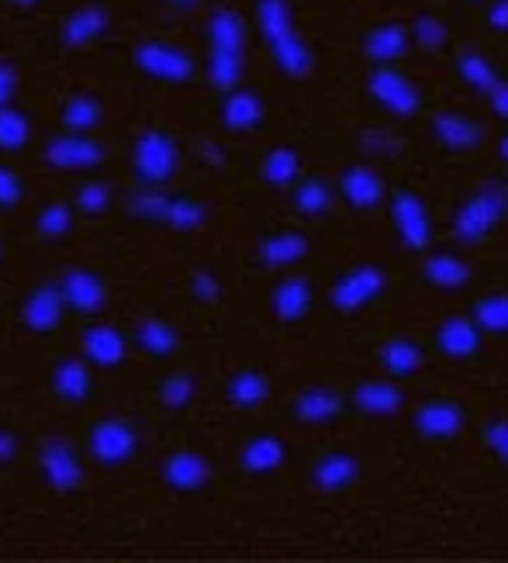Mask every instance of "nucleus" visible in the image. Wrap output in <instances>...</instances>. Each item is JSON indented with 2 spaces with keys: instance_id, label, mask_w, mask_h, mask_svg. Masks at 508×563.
Masks as SVG:
<instances>
[{
  "instance_id": "obj_39",
  "label": "nucleus",
  "mask_w": 508,
  "mask_h": 563,
  "mask_svg": "<svg viewBox=\"0 0 508 563\" xmlns=\"http://www.w3.org/2000/svg\"><path fill=\"white\" fill-rule=\"evenodd\" d=\"M87 371L77 363V360H69V363H63L59 371H56V390L63 398H69V401H80V398H87Z\"/></svg>"
},
{
  "instance_id": "obj_26",
  "label": "nucleus",
  "mask_w": 508,
  "mask_h": 563,
  "mask_svg": "<svg viewBox=\"0 0 508 563\" xmlns=\"http://www.w3.org/2000/svg\"><path fill=\"white\" fill-rule=\"evenodd\" d=\"M166 481L180 492H194L208 481V463L198 453H177L166 460Z\"/></svg>"
},
{
  "instance_id": "obj_56",
  "label": "nucleus",
  "mask_w": 508,
  "mask_h": 563,
  "mask_svg": "<svg viewBox=\"0 0 508 563\" xmlns=\"http://www.w3.org/2000/svg\"><path fill=\"white\" fill-rule=\"evenodd\" d=\"M205 156L211 159V163H222L225 156H222V150H218V145H205Z\"/></svg>"
},
{
  "instance_id": "obj_11",
  "label": "nucleus",
  "mask_w": 508,
  "mask_h": 563,
  "mask_svg": "<svg viewBox=\"0 0 508 563\" xmlns=\"http://www.w3.org/2000/svg\"><path fill=\"white\" fill-rule=\"evenodd\" d=\"M408 29L398 21H387V24H377V29L363 38V53L374 66H391L398 63L405 53H408Z\"/></svg>"
},
{
  "instance_id": "obj_37",
  "label": "nucleus",
  "mask_w": 508,
  "mask_h": 563,
  "mask_svg": "<svg viewBox=\"0 0 508 563\" xmlns=\"http://www.w3.org/2000/svg\"><path fill=\"white\" fill-rule=\"evenodd\" d=\"M332 187L325 184V180H305L301 187H298V194H295V205H298V211L301 214H325L329 208H332Z\"/></svg>"
},
{
  "instance_id": "obj_24",
  "label": "nucleus",
  "mask_w": 508,
  "mask_h": 563,
  "mask_svg": "<svg viewBox=\"0 0 508 563\" xmlns=\"http://www.w3.org/2000/svg\"><path fill=\"white\" fill-rule=\"evenodd\" d=\"M305 253H308V239L298 232H280L259 246V260L266 266H290V263L305 260Z\"/></svg>"
},
{
  "instance_id": "obj_8",
  "label": "nucleus",
  "mask_w": 508,
  "mask_h": 563,
  "mask_svg": "<svg viewBox=\"0 0 508 563\" xmlns=\"http://www.w3.org/2000/svg\"><path fill=\"white\" fill-rule=\"evenodd\" d=\"M481 332L484 329L474 322V318L453 314L440 325V332H435V346H440V353L450 360H471L481 350Z\"/></svg>"
},
{
  "instance_id": "obj_59",
  "label": "nucleus",
  "mask_w": 508,
  "mask_h": 563,
  "mask_svg": "<svg viewBox=\"0 0 508 563\" xmlns=\"http://www.w3.org/2000/svg\"><path fill=\"white\" fill-rule=\"evenodd\" d=\"M18 4H35V0H18Z\"/></svg>"
},
{
  "instance_id": "obj_50",
  "label": "nucleus",
  "mask_w": 508,
  "mask_h": 563,
  "mask_svg": "<svg viewBox=\"0 0 508 563\" xmlns=\"http://www.w3.org/2000/svg\"><path fill=\"white\" fill-rule=\"evenodd\" d=\"M18 198H21V184H18V177L11 174V169H0V205L11 208V205H18Z\"/></svg>"
},
{
  "instance_id": "obj_2",
  "label": "nucleus",
  "mask_w": 508,
  "mask_h": 563,
  "mask_svg": "<svg viewBox=\"0 0 508 563\" xmlns=\"http://www.w3.org/2000/svg\"><path fill=\"white\" fill-rule=\"evenodd\" d=\"M367 93L384 111H391L395 118H411L422 108L419 87L411 84L405 73H398L395 66H374L371 77H367Z\"/></svg>"
},
{
  "instance_id": "obj_35",
  "label": "nucleus",
  "mask_w": 508,
  "mask_h": 563,
  "mask_svg": "<svg viewBox=\"0 0 508 563\" xmlns=\"http://www.w3.org/2000/svg\"><path fill=\"white\" fill-rule=\"evenodd\" d=\"M298 169H301V159L295 150H274L263 159V180L274 187H287V184H295Z\"/></svg>"
},
{
  "instance_id": "obj_41",
  "label": "nucleus",
  "mask_w": 508,
  "mask_h": 563,
  "mask_svg": "<svg viewBox=\"0 0 508 563\" xmlns=\"http://www.w3.org/2000/svg\"><path fill=\"white\" fill-rule=\"evenodd\" d=\"M29 142V121L18 111L0 108V150H21Z\"/></svg>"
},
{
  "instance_id": "obj_51",
  "label": "nucleus",
  "mask_w": 508,
  "mask_h": 563,
  "mask_svg": "<svg viewBox=\"0 0 508 563\" xmlns=\"http://www.w3.org/2000/svg\"><path fill=\"white\" fill-rule=\"evenodd\" d=\"M488 24H492L495 32H508V0H492Z\"/></svg>"
},
{
  "instance_id": "obj_19",
  "label": "nucleus",
  "mask_w": 508,
  "mask_h": 563,
  "mask_svg": "<svg viewBox=\"0 0 508 563\" xmlns=\"http://www.w3.org/2000/svg\"><path fill=\"white\" fill-rule=\"evenodd\" d=\"M422 274L432 287L440 290H460L471 284V266L460 260V256H450V253H435L426 260Z\"/></svg>"
},
{
  "instance_id": "obj_57",
  "label": "nucleus",
  "mask_w": 508,
  "mask_h": 563,
  "mask_svg": "<svg viewBox=\"0 0 508 563\" xmlns=\"http://www.w3.org/2000/svg\"><path fill=\"white\" fill-rule=\"evenodd\" d=\"M498 156H501V159L508 163V135H505V139L498 142Z\"/></svg>"
},
{
  "instance_id": "obj_42",
  "label": "nucleus",
  "mask_w": 508,
  "mask_h": 563,
  "mask_svg": "<svg viewBox=\"0 0 508 563\" xmlns=\"http://www.w3.org/2000/svg\"><path fill=\"white\" fill-rule=\"evenodd\" d=\"M166 222L180 229V232H190L205 222V208L190 205V201H169V211H166Z\"/></svg>"
},
{
  "instance_id": "obj_52",
  "label": "nucleus",
  "mask_w": 508,
  "mask_h": 563,
  "mask_svg": "<svg viewBox=\"0 0 508 563\" xmlns=\"http://www.w3.org/2000/svg\"><path fill=\"white\" fill-rule=\"evenodd\" d=\"M14 84H18L14 69H11L8 63H0V108H4V104L11 101V93H14Z\"/></svg>"
},
{
  "instance_id": "obj_1",
  "label": "nucleus",
  "mask_w": 508,
  "mask_h": 563,
  "mask_svg": "<svg viewBox=\"0 0 508 563\" xmlns=\"http://www.w3.org/2000/svg\"><path fill=\"white\" fill-rule=\"evenodd\" d=\"M508 214V187L498 180L481 184L471 198L456 208L453 218V239L460 246H477L481 239H488L495 225Z\"/></svg>"
},
{
  "instance_id": "obj_48",
  "label": "nucleus",
  "mask_w": 508,
  "mask_h": 563,
  "mask_svg": "<svg viewBox=\"0 0 508 563\" xmlns=\"http://www.w3.org/2000/svg\"><path fill=\"white\" fill-rule=\"evenodd\" d=\"M135 214H145V218H163L166 222V211H169V198L166 194H139L132 201Z\"/></svg>"
},
{
  "instance_id": "obj_10",
  "label": "nucleus",
  "mask_w": 508,
  "mask_h": 563,
  "mask_svg": "<svg viewBox=\"0 0 508 563\" xmlns=\"http://www.w3.org/2000/svg\"><path fill=\"white\" fill-rule=\"evenodd\" d=\"M339 190L350 208L371 211L384 201V180L374 166H350L343 177H339Z\"/></svg>"
},
{
  "instance_id": "obj_60",
  "label": "nucleus",
  "mask_w": 508,
  "mask_h": 563,
  "mask_svg": "<svg viewBox=\"0 0 508 563\" xmlns=\"http://www.w3.org/2000/svg\"><path fill=\"white\" fill-rule=\"evenodd\" d=\"M471 4H484V0H471Z\"/></svg>"
},
{
  "instance_id": "obj_3",
  "label": "nucleus",
  "mask_w": 508,
  "mask_h": 563,
  "mask_svg": "<svg viewBox=\"0 0 508 563\" xmlns=\"http://www.w3.org/2000/svg\"><path fill=\"white\" fill-rule=\"evenodd\" d=\"M380 294H384V271L371 263H360L346 277H339V284L329 294V301L335 311L353 314V311H363L367 305H374Z\"/></svg>"
},
{
  "instance_id": "obj_15",
  "label": "nucleus",
  "mask_w": 508,
  "mask_h": 563,
  "mask_svg": "<svg viewBox=\"0 0 508 563\" xmlns=\"http://www.w3.org/2000/svg\"><path fill=\"white\" fill-rule=\"evenodd\" d=\"M339 411H343V398H339L332 387H308L295 401V415L308 426H325Z\"/></svg>"
},
{
  "instance_id": "obj_25",
  "label": "nucleus",
  "mask_w": 508,
  "mask_h": 563,
  "mask_svg": "<svg viewBox=\"0 0 508 563\" xmlns=\"http://www.w3.org/2000/svg\"><path fill=\"white\" fill-rule=\"evenodd\" d=\"M280 463H284V443L274 435H259L242 450V467L250 474H270L280 467Z\"/></svg>"
},
{
  "instance_id": "obj_16",
  "label": "nucleus",
  "mask_w": 508,
  "mask_h": 563,
  "mask_svg": "<svg viewBox=\"0 0 508 563\" xmlns=\"http://www.w3.org/2000/svg\"><path fill=\"white\" fill-rule=\"evenodd\" d=\"M422 363H426V353H422L419 342H411V339H387L384 346H380V366L391 377L419 374Z\"/></svg>"
},
{
  "instance_id": "obj_34",
  "label": "nucleus",
  "mask_w": 508,
  "mask_h": 563,
  "mask_svg": "<svg viewBox=\"0 0 508 563\" xmlns=\"http://www.w3.org/2000/svg\"><path fill=\"white\" fill-rule=\"evenodd\" d=\"M266 395H270V384H266L263 374H253V371L235 374L232 384H229V398H232L239 408H256V405L266 401Z\"/></svg>"
},
{
  "instance_id": "obj_29",
  "label": "nucleus",
  "mask_w": 508,
  "mask_h": 563,
  "mask_svg": "<svg viewBox=\"0 0 508 563\" xmlns=\"http://www.w3.org/2000/svg\"><path fill=\"white\" fill-rule=\"evenodd\" d=\"M84 350L101 366H114V363H121V356H125V339H121L114 329L101 325V329H90L84 335Z\"/></svg>"
},
{
  "instance_id": "obj_38",
  "label": "nucleus",
  "mask_w": 508,
  "mask_h": 563,
  "mask_svg": "<svg viewBox=\"0 0 508 563\" xmlns=\"http://www.w3.org/2000/svg\"><path fill=\"white\" fill-rule=\"evenodd\" d=\"M411 35H416V42L422 48H429V53H440V48L446 45V38H450V29L443 24V18L419 14L416 21H411Z\"/></svg>"
},
{
  "instance_id": "obj_20",
  "label": "nucleus",
  "mask_w": 508,
  "mask_h": 563,
  "mask_svg": "<svg viewBox=\"0 0 508 563\" xmlns=\"http://www.w3.org/2000/svg\"><path fill=\"white\" fill-rule=\"evenodd\" d=\"M311 308V287L301 277H290L274 290V314L280 322H298Z\"/></svg>"
},
{
  "instance_id": "obj_44",
  "label": "nucleus",
  "mask_w": 508,
  "mask_h": 563,
  "mask_svg": "<svg viewBox=\"0 0 508 563\" xmlns=\"http://www.w3.org/2000/svg\"><path fill=\"white\" fill-rule=\"evenodd\" d=\"M360 145L367 153H374V156H395V153H401V142L391 132H384V129H367V132L360 135Z\"/></svg>"
},
{
  "instance_id": "obj_49",
  "label": "nucleus",
  "mask_w": 508,
  "mask_h": 563,
  "mask_svg": "<svg viewBox=\"0 0 508 563\" xmlns=\"http://www.w3.org/2000/svg\"><path fill=\"white\" fill-rule=\"evenodd\" d=\"M80 208H84V211H104V208H108V187H101V184H87V187L80 190Z\"/></svg>"
},
{
  "instance_id": "obj_31",
  "label": "nucleus",
  "mask_w": 508,
  "mask_h": 563,
  "mask_svg": "<svg viewBox=\"0 0 508 563\" xmlns=\"http://www.w3.org/2000/svg\"><path fill=\"white\" fill-rule=\"evenodd\" d=\"M259 29L270 45L287 38V35H295V21H290L287 0H259Z\"/></svg>"
},
{
  "instance_id": "obj_54",
  "label": "nucleus",
  "mask_w": 508,
  "mask_h": 563,
  "mask_svg": "<svg viewBox=\"0 0 508 563\" xmlns=\"http://www.w3.org/2000/svg\"><path fill=\"white\" fill-rule=\"evenodd\" d=\"M488 101H492V111H495L498 118H505V121H508V84H505V80L488 93Z\"/></svg>"
},
{
  "instance_id": "obj_53",
  "label": "nucleus",
  "mask_w": 508,
  "mask_h": 563,
  "mask_svg": "<svg viewBox=\"0 0 508 563\" xmlns=\"http://www.w3.org/2000/svg\"><path fill=\"white\" fill-rule=\"evenodd\" d=\"M194 294H198L201 301H214V298H218V284H214V277H211V274H198V277H194Z\"/></svg>"
},
{
  "instance_id": "obj_43",
  "label": "nucleus",
  "mask_w": 508,
  "mask_h": 563,
  "mask_svg": "<svg viewBox=\"0 0 508 563\" xmlns=\"http://www.w3.org/2000/svg\"><path fill=\"white\" fill-rule=\"evenodd\" d=\"M66 125L69 129H93L97 125V118H101V111H97V104L90 101V97H77V101H69L66 104Z\"/></svg>"
},
{
  "instance_id": "obj_30",
  "label": "nucleus",
  "mask_w": 508,
  "mask_h": 563,
  "mask_svg": "<svg viewBox=\"0 0 508 563\" xmlns=\"http://www.w3.org/2000/svg\"><path fill=\"white\" fill-rule=\"evenodd\" d=\"M208 32H211V48H229V53H242L246 29H242V18L235 11H214Z\"/></svg>"
},
{
  "instance_id": "obj_45",
  "label": "nucleus",
  "mask_w": 508,
  "mask_h": 563,
  "mask_svg": "<svg viewBox=\"0 0 508 563\" xmlns=\"http://www.w3.org/2000/svg\"><path fill=\"white\" fill-rule=\"evenodd\" d=\"M484 443L508 467V419H492L488 429H484Z\"/></svg>"
},
{
  "instance_id": "obj_55",
  "label": "nucleus",
  "mask_w": 508,
  "mask_h": 563,
  "mask_svg": "<svg viewBox=\"0 0 508 563\" xmlns=\"http://www.w3.org/2000/svg\"><path fill=\"white\" fill-rule=\"evenodd\" d=\"M14 456V439L0 432V460H11Z\"/></svg>"
},
{
  "instance_id": "obj_7",
  "label": "nucleus",
  "mask_w": 508,
  "mask_h": 563,
  "mask_svg": "<svg viewBox=\"0 0 508 563\" xmlns=\"http://www.w3.org/2000/svg\"><path fill=\"white\" fill-rule=\"evenodd\" d=\"M411 426H416V432L426 439H453V435H460V429H464V408L456 401H426L416 411Z\"/></svg>"
},
{
  "instance_id": "obj_14",
  "label": "nucleus",
  "mask_w": 508,
  "mask_h": 563,
  "mask_svg": "<svg viewBox=\"0 0 508 563\" xmlns=\"http://www.w3.org/2000/svg\"><path fill=\"white\" fill-rule=\"evenodd\" d=\"M356 477H360V460L350 453H325L311 471V481L319 492H343Z\"/></svg>"
},
{
  "instance_id": "obj_17",
  "label": "nucleus",
  "mask_w": 508,
  "mask_h": 563,
  "mask_svg": "<svg viewBox=\"0 0 508 563\" xmlns=\"http://www.w3.org/2000/svg\"><path fill=\"white\" fill-rule=\"evenodd\" d=\"M45 156L48 163L63 169H87L101 163V145H93L90 139H56Z\"/></svg>"
},
{
  "instance_id": "obj_28",
  "label": "nucleus",
  "mask_w": 508,
  "mask_h": 563,
  "mask_svg": "<svg viewBox=\"0 0 508 563\" xmlns=\"http://www.w3.org/2000/svg\"><path fill=\"white\" fill-rule=\"evenodd\" d=\"M270 48H274L277 66L287 73V77H308L311 66H314L311 48L298 38V32H295V35H287V38H280V42H274Z\"/></svg>"
},
{
  "instance_id": "obj_13",
  "label": "nucleus",
  "mask_w": 508,
  "mask_h": 563,
  "mask_svg": "<svg viewBox=\"0 0 508 563\" xmlns=\"http://www.w3.org/2000/svg\"><path fill=\"white\" fill-rule=\"evenodd\" d=\"M90 450L101 463H121V460L132 456L135 435H132L129 426H121V422H101L90 435Z\"/></svg>"
},
{
  "instance_id": "obj_40",
  "label": "nucleus",
  "mask_w": 508,
  "mask_h": 563,
  "mask_svg": "<svg viewBox=\"0 0 508 563\" xmlns=\"http://www.w3.org/2000/svg\"><path fill=\"white\" fill-rule=\"evenodd\" d=\"M139 342L150 353H156V356H166V353H174L177 350V332L169 329V325H163V322H142L139 325Z\"/></svg>"
},
{
  "instance_id": "obj_33",
  "label": "nucleus",
  "mask_w": 508,
  "mask_h": 563,
  "mask_svg": "<svg viewBox=\"0 0 508 563\" xmlns=\"http://www.w3.org/2000/svg\"><path fill=\"white\" fill-rule=\"evenodd\" d=\"M474 322L484 332L508 335V294H488V298H481L474 308Z\"/></svg>"
},
{
  "instance_id": "obj_32",
  "label": "nucleus",
  "mask_w": 508,
  "mask_h": 563,
  "mask_svg": "<svg viewBox=\"0 0 508 563\" xmlns=\"http://www.w3.org/2000/svg\"><path fill=\"white\" fill-rule=\"evenodd\" d=\"M108 29V14L101 8H87V11H77L69 21H66V42L69 45H84L90 38H97Z\"/></svg>"
},
{
  "instance_id": "obj_21",
  "label": "nucleus",
  "mask_w": 508,
  "mask_h": 563,
  "mask_svg": "<svg viewBox=\"0 0 508 563\" xmlns=\"http://www.w3.org/2000/svg\"><path fill=\"white\" fill-rule=\"evenodd\" d=\"M63 298L66 294H59L56 287H42L32 294V301L24 305V322H29L35 332H48L63 314Z\"/></svg>"
},
{
  "instance_id": "obj_27",
  "label": "nucleus",
  "mask_w": 508,
  "mask_h": 563,
  "mask_svg": "<svg viewBox=\"0 0 508 563\" xmlns=\"http://www.w3.org/2000/svg\"><path fill=\"white\" fill-rule=\"evenodd\" d=\"M456 73L464 77L467 87H474L477 93H492L501 80H498V73L495 66L484 59L481 53H474V48H464V53L456 56Z\"/></svg>"
},
{
  "instance_id": "obj_22",
  "label": "nucleus",
  "mask_w": 508,
  "mask_h": 563,
  "mask_svg": "<svg viewBox=\"0 0 508 563\" xmlns=\"http://www.w3.org/2000/svg\"><path fill=\"white\" fill-rule=\"evenodd\" d=\"M222 121H225L229 129H235V132L256 129L259 121H263V101H259L256 93H250V90H235L225 101V108H222Z\"/></svg>"
},
{
  "instance_id": "obj_5",
  "label": "nucleus",
  "mask_w": 508,
  "mask_h": 563,
  "mask_svg": "<svg viewBox=\"0 0 508 563\" xmlns=\"http://www.w3.org/2000/svg\"><path fill=\"white\" fill-rule=\"evenodd\" d=\"M135 166L142 180L159 184L177 169V145L159 132H145L135 145Z\"/></svg>"
},
{
  "instance_id": "obj_47",
  "label": "nucleus",
  "mask_w": 508,
  "mask_h": 563,
  "mask_svg": "<svg viewBox=\"0 0 508 563\" xmlns=\"http://www.w3.org/2000/svg\"><path fill=\"white\" fill-rule=\"evenodd\" d=\"M190 398H194V384H190L187 377H169V380L163 384V401H166L169 408H184Z\"/></svg>"
},
{
  "instance_id": "obj_36",
  "label": "nucleus",
  "mask_w": 508,
  "mask_h": 563,
  "mask_svg": "<svg viewBox=\"0 0 508 563\" xmlns=\"http://www.w3.org/2000/svg\"><path fill=\"white\" fill-rule=\"evenodd\" d=\"M208 73H211L214 87L232 90L239 84V73H242V53H229V48H211Z\"/></svg>"
},
{
  "instance_id": "obj_6",
  "label": "nucleus",
  "mask_w": 508,
  "mask_h": 563,
  "mask_svg": "<svg viewBox=\"0 0 508 563\" xmlns=\"http://www.w3.org/2000/svg\"><path fill=\"white\" fill-rule=\"evenodd\" d=\"M432 135L440 139V145L453 153H471V150H481L484 142V129L477 121L464 118V114H453V111H435L432 114Z\"/></svg>"
},
{
  "instance_id": "obj_46",
  "label": "nucleus",
  "mask_w": 508,
  "mask_h": 563,
  "mask_svg": "<svg viewBox=\"0 0 508 563\" xmlns=\"http://www.w3.org/2000/svg\"><path fill=\"white\" fill-rule=\"evenodd\" d=\"M66 229H69V208L66 205H53V208L42 211V218H38L42 235H63Z\"/></svg>"
},
{
  "instance_id": "obj_4",
  "label": "nucleus",
  "mask_w": 508,
  "mask_h": 563,
  "mask_svg": "<svg viewBox=\"0 0 508 563\" xmlns=\"http://www.w3.org/2000/svg\"><path fill=\"white\" fill-rule=\"evenodd\" d=\"M391 222L398 239L405 242V250L411 253H422L429 250V239H432V222H429V208L419 194L411 190H398L395 201H391Z\"/></svg>"
},
{
  "instance_id": "obj_23",
  "label": "nucleus",
  "mask_w": 508,
  "mask_h": 563,
  "mask_svg": "<svg viewBox=\"0 0 508 563\" xmlns=\"http://www.w3.org/2000/svg\"><path fill=\"white\" fill-rule=\"evenodd\" d=\"M63 294H66V301L73 308H80V311H97V308L104 305V287H101V280H97L93 274H87V271L66 274Z\"/></svg>"
},
{
  "instance_id": "obj_58",
  "label": "nucleus",
  "mask_w": 508,
  "mask_h": 563,
  "mask_svg": "<svg viewBox=\"0 0 508 563\" xmlns=\"http://www.w3.org/2000/svg\"><path fill=\"white\" fill-rule=\"evenodd\" d=\"M174 4H180V8H190V4H198V0H174Z\"/></svg>"
},
{
  "instance_id": "obj_18",
  "label": "nucleus",
  "mask_w": 508,
  "mask_h": 563,
  "mask_svg": "<svg viewBox=\"0 0 508 563\" xmlns=\"http://www.w3.org/2000/svg\"><path fill=\"white\" fill-rule=\"evenodd\" d=\"M42 467H45L48 484L59 487V492H69V487L80 484V463L69 453L66 443H48L42 453Z\"/></svg>"
},
{
  "instance_id": "obj_9",
  "label": "nucleus",
  "mask_w": 508,
  "mask_h": 563,
  "mask_svg": "<svg viewBox=\"0 0 508 563\" xmlns=\"http://www.w3.org/2000/svg\"><path fill=\"white\" fill-rule=\"evenodd\" d=\"M135 63L153 73V77H163V80H187L194 73V63L180 53L174 45H159V42H145L139 45L135 53Z\"/></svg>"
},
{
  "instance_id": "obj_12",
  "label": "nucleus",
  "mask_w": 508,
  "mask_h": 563,
  "mask_svg": "<svg viewBox=\"0 0 508 563\" xmlns=\"http://www.w3.org/2000/svg\"><path fill=\"white\" fill-rule=\"evenodd\" d=\"M353 405L371 415V419H391V415L401 411L405 405V395L395 387V384H384V380H363L356 384L353 390Z\"/></svg>"
}]
</instances>
